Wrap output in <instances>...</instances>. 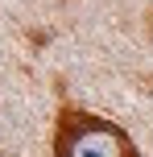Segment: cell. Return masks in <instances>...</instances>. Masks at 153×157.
Masks as SVG:
<instances>
[{
	"label": "cell",
	"instance_id": "6da1fadb",
	"mask_svg": "<svg viewBox=\"0 0 153 157\" xmlns=\"http://www.w3.org/2000/svg\"><path fill=\"white\" fill-rule=\"evenodd\" d=\"M54 157H141V149L116 120L62 108L54 120Z\"/></svg>",
	"mask_w": 153,
	"mask_h": 157
}]
</instances>
